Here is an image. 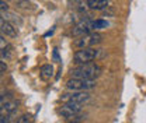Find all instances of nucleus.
<instances>
[{"mask_svg": "<svg viewBox=\"0 0 146 123\" xmlns=\"http://www.w3.org/2000/svg\"><path fill=\"white\" fill-rule=\"evenodd\" d=\"M1 98H3V89L0 88V99H1Z\"/></svg>", "mask_w": 146, "mask_h": 123, "instance_id": "f3484780", "label": "nucleus"}, {"mask_svg": "<svg viewBox=\"0 0 146 123\" xmlns=\"http://www.w3.org/2000/svg\"><path fill=\"white\" fill-rule=\"evenodd\" d=\"M101 39H103L101 34H98V32H90V34H87V35L77 38V39L73 42V45H74L76 48H79V49L93 48L94 45L100 43V42H101Z\"/></svg>", "mask_w": 146, "mask_h": 123, "instance_id": "20e7f679", "label": "nucleus"}, {"mask_svg": "<svg viewBox=\"0 0 146 123\" xmlns=\"http://www.w3.org/2000/svg\"><path fill=\"white\" fill-rule=\"evenodd\" d=\"M90 25H91V31L96 32V31H98V30L107 28L110 24H108V21H106V20H94V21L90 22Z\"/></svg>", "mask_w": 146, "mask_h": 123, "instance_id": "9d476101", "label": "nucleus"}, {"mask_svg": "<svg viewBox=\"0 0 146 123\" xmlns=\"http://www.w3.org/2000/svg\"><path fill=\"white\" fill-rule=\"evenodd\" d=\"M6 70H7V64L0 60V73H3V71H6Z\"/></svg>", "mask_w": 146, "mask_h": 123, "instance_id": "dca6fc26", "label": "nucleus"}, {"mask_svg": "<svg viewBox=\"0 0 146 123\" xmlns=\"http://www.w3.org/2000/svg\"><path fill=\"white\" fill-rule=\"evenodd\" d=\"M97 86L96 80H83V78H69L66 81V88L70 91H89Z\"/></svg>", "mask_w": 146, "mask_h": 123, "instance_id": "39448f33", "label": "nucleus"}, {"mask_svg": "<svg viewBox=\"0 0 146 123\" xmlns=\"http://www.w3.org/2000/svg\"><path fill=\"white\" fill-rule=\"evenodd\" d=\"M100 51L98 49H94V48H84V49H79L76 51L74 55H73V60L77 66L80 64H87V63H91L97 56H98Z\"/></svg>", "mask_w": 146, "mask_h": 123, "instance_id": "f03ea898", "label": "nucleus"}, {"mask_svg": "<svg viewBox=\"0 0 146 123\" xmlns=\"http://www.w3.org/2000/svg\"><path fill=\"white\" fill-rule=\"evenodd\" d=\"M63 104H86L90 99V94L87 91H70L60 97Z\"/></svg>", "mask_w": 146, "mask_h": 123, "instance_id": "7ed1b4c3", "label": "nucleus"}, {"mask_svg": "<svg viewBox=\"0 0 146 123\" xmlns=\"http://www.w3.org/2000/svg\"><path fill=\"white\" fill-rule=\"evenodd\" d=\"M82 111V105L80 104H63V105L59 108V115L62 118H66V119H74Z\"/></svg>", "mask_w": 146, "mask_h": 123, "instance_id": "423d86ee", "label": "nucleus"}, {"mask_svg": "<svg viewBox=\"0 0 146 123\" xmlns=\"http://www.w3.org/2000/svg\"><path fill=\"white\" fill-rule=\"evenodd\" d=\"M0 11H9V4L4 0H0Z\"/></svg>", "mask_w": 146, "mask_h": 123, "instance_id": "2eb2a0df", "label": "nucleus"}, {"mask_svg": "<svg viewBox=\"0 0 146 123\" xmlns=\"http://www.w3.org/2000/svg\"><path fill=\"white\" fill-rule=\"evenodd\" d=\"M52 76H54V67H52V64H44L41 67V77L44 80H51Z\"/></svg>", "mask_w": 146, "mask_h": 123, "instance_id": "9b49d317", "label": "nucleus"}, {"mask_svg": "<svg viewBox=\"0 0 146 123\" xmlns=\"http://www.w3.org/2000/svg\"><path fill=\"white\" fill-rule=\"evenodd\" d=\"M13 122V113L0 116V123H11Z\"/></svg>", "mask_w": 146, "mask_h": 123, "instance_id": "4468645a", "label": "nucleus"}, {"mask_svg": "<svg viewBox=\"0 0 146 123\" xmlns=\"http://www.w3.org/2000/svg\"><path fill=\"white\" fill-rule=\"evenodd\" d=\"M33 120H34L33 115H30V113H24V115H21L17 120H16V123H31Z\"/></svg>", "mask_w": 146, "mask_h": 123, "instance_id": "f8f14e48", "label": "nucleus"}, {"mask_svg": "<svg viewBox=\"0 0 146 123\" xmlns=\"http://www.w3.org/2000/svg\"><path fill=\"white\" fill-rule=\"evenodd\" d=\"M101 66L97 63H87V64H80L70 70L72 78H83V80H96L101 74Z\"/></svg>", "mask_w": 146, "mask_h": 123, "instance_id": "f257e3e1", "label": "nucleus"}, {"mask_svg": "<svg viewBox=\"0 0 146 123\" xmlns=\"http://www.w3.org/2000/svg\"><path fill=\"white\" fill-rule=\"evenodd\" d=\"M0 51L7 53V55H9V51H10V45H9V42L3 36H0Z\"/></svg>", "mask_w": 146, "mask_h": 123, "instance_id": "ddd939ff", "label": "nucleus"}, {"mask_svg": "<svg viewBox=\"0 0 146 123\" xmlns=\"http://www.w3.org/2000/svg\"><path fill=\"white\" fill-rule=\"evenodd\" d=\"M0 32L6 34L7 36H11V38L17 36V31H16L14 25L11 22H9L7 20H4L1 16H0Z\"/></svg>", "mask_w": 146, "mask_h": 123, "instance_id": "6e6552de", "label": "nucleus"}, {"mask_svg": "<svg viewBox=\"0 0 146 123\" xmlns=\"http://www.w3.org/2000/svg\"><path fill=\"white\" fill-rule=\"evenodd\" d=\"M68 123H79V122H76V120H70V122H68Z\"/></svg>", "mask_w": 146, "mask_h": 123, "instance_id": "a211bd4d", "label": "nucleus"}, {"mask_svg": "<svg viewBox=\"0 0 146 123\" xmlns=\"http://www.w3.org/2000/svg\"><path fill=\"white\" fill-rule=\"evenodd\" d=\"M90 20H83V21H80L74 28H73L72 34L74 36H77V38H80V36H84L87 35V34H90L93 32L91 31V25H90Z\"/></svg>", "mask_w": 146, "mask_h": 123, "instance_id": "0eeeda50", "label": "nucleus"}, {"mask_svg": "<svg viewBox=\"0 0 146 123\" xmlns=\"http://www.w3.org/2000/svg\"><path fill=\"white\" fill-rule=\"evenodd\" d=\"M108 0H87L86 6L90 10H104L108 7Z\"/></svg>", "mask_w": 146, "mask_h": 123, "instance_id": "1a4fd4ad", "label": "nucleus"}]
</instances>
